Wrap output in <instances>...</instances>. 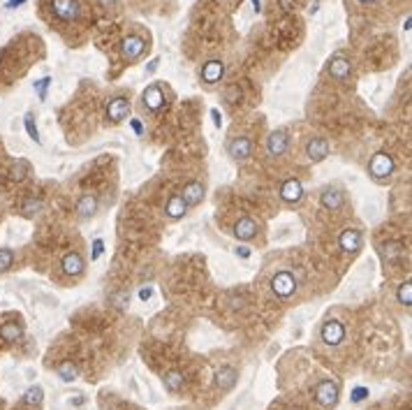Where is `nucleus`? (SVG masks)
I'll return each mask as SVG.
<instances>
[{"label": "nucleus", "mask_w": 412, "mask_h": 410, "mask_svg": "<svg viewBox=\"0 0 412 410\" xmlns=\"http://www.w3.org/2000/svg\"><path fill=\"white\" fill-rule=\"evenodd\" d=\"M345 338V325L338 320H327L322 327V341L327 345H338Z\"/></svg>", "instance_id": "obj_9"}, {"label": "nucleus", "mask_w": 412, "mask_h": 410, "mask_svg": "<svg viewBox=\"0 0 412 410\" xmlns=\"http://www.w3.org/2000/svg\"><path fill=\"white\" fill-rule=\"evenodd\" d=\"M280 2V7L285 9V12H292L294 9V0H278Z\"/></svg>", "instance_id": "obj_37"}, {"label": "nucleus", "mask_w": 412, "mask_h": 410, "mask_svg": "<svg viewBox=\"0 0 412 410\" xmlns=\"http://www.w3.org/2000/svg\"><path fill=\"white\" fill-rule=\"evenodd\" d=\"M26 0H7V9H14V7H21Z\"/></svg>", "instance_id": "obj_39"}, {"label": "nucleus", "mask_w": 412, "mask_h": 410, "mask_svg": "<svg viewBox=\"0 0 412 410\" xmlns=\"http://www.w3.org/2000/svg\"><path fill=\"white\" fill-rule=\"evenodd\" d=\"M181 197L186 199L188 209H190V206H197L204 199V186L199 183V181H190L186 188H183V195Z\"/></svg>", "instance_id": "obj_19"}, {"label": "nucleus", "mask_w": 412, "mask_h": 410, "mask_svg": "<svg viewBox=\"0 0 412 410\" xmlns=\"http://www.w3.org/2000/svg\"><path fill=\"white\" fill-rule=\"evenodd\" d=\"M329 74H331L333 79H338V82H345L350 74H352V65H350V60L345 56H333L331 63H329Z\"/></svg>", "instance_id": "obj_15"}, {"label": "nucleus", "mask_w": 412, "mask_h": 410, "mask_svg": "<svg viewBox=\"0 0 412 410\" xmlns=\"http://www.w3.org/2000/svg\"><path fill=\"white\" fill-rule=\"evenodd\" d=\"M227 151H229V156L234 158V160H246L252 153V141L248 137H236V139L229 141Z\"/></svg>", "instance_id": "obj_14"}, {"label": "nucleus", "mask_w": 412, "mask_h": 410, "mask_svg": "<svg viewBox=\"0 0 412 410\" xmlns=\"http://www.w3.org/2000/svg\"><path fill=\"white\" fill-rule=\"evenodd\" d=\"M222 74H225V65H222V60H218V58H211V60H206L202 67V82L204 83H218L220 79H222Z\"/></svg>", "instance_id": "obj_13"}, {"label": "nucleus", "mask_w": 412, "mask_h": 410, "mask_svg": "<svg viewBox=\"0 0 412 410\" xmlns=\"http://www.w3.org/2000/svg\"><path fill=\"white\" fill-rule=\"evenodd\" d=\"M28 169H30V164L26 163V160H16L12 164V169H9V179L12 181H24L28 176Z\"/></svg>", "instance_id": "obj_23"}, {"label": "nucleus", "mask_w": 412, "mask_h": 410, "mask_svg": "<svg viewBox=\"0 0 412 410\" xmlns=\"http://www.w3.org/2000/svg\"><path fill=\"white\" fill-rule=\"evenodd\" d=\"M315 399H317L320 406H324V408L336 406V401H338V385H336L333 380H322L315 389Z\"/></svg>", "instance_id": "obj_5"}, {"label": "nucleus", "mask_w": 412, "mask_h": 410, "mask_svg": "<svg viewBox=\"0 0 412 410\" xmlns=\"http://www.w3.org/2000/svg\"><path fill=\"white\" fill-rule=\"evenodd\" d=\"M368 172H371V176L375 181L389 179L394 174V158L389 156V153H385V151H378L371 158V163H368Z\"/></svg>", "instance_id": "obj_1"}, {"label": "nucleus", "mask_w": 412, "mask_h": 410, "mask_svg": "<svg viewBox=\"0 0 412 410\" xmlns=\"http://www.w3.org/2000/svg\"><path fill=\"white\" fill-rule=\"evenodd\" d=\"M232 2H239V0H232Z\"/></svg>", "instance_id": "obj_45"}, {"label": "nucleus", "mask_w": 412, "mask_h": 410, "mask_svg": "<svg viewBox=\"0 0 412 410\" xmlns=\"http://www.w3.org/2000/svg\"><path fill=\"white\" fill-rule=\"evenodd\" d=\"M165 214H167V218H171V220H181V218L188 214L186 199L181 195L169 197V199H167V206H165Z\"/></svg>", "instance_id": "obj_16"}, {"label": "nucleus", "mask_w": 412, "mask_h": 410, "mask_svg": "<svg viewBox=\"0 0 412 410\" xmlns=\"http://www.w3.org/2000/svg\"><path fill=\"white\" fill-rule=\"evenodd\" d=\"M257 222L252 220V218H248V216H243V218H239L234 225V237L239 239V241H252V239L257 237Z\"/></svg>", "instance_id": "obj_11"}, {"label": "nucleus", "mask_w": 412, "mask_h": 410, "mask_svg": "<svg viewBox=\"0 0 412 410\" xmlns=\"http://www.w3.org/2000/svg\"><path fill=\"white\" fill-rule=\"evenodd\" d=\"M165 105H167V100H165V93H162V86H158V83H153V86H148V88L144 90V107L148 109V111H160V109H165Z\"/></svg>", "instance_id": "obj_7"}, {"label": "nucleus", "mask_w": 412, "mask_h": 410, "mask_svg": "<svg viewBox=\"0 0 412 410\" xmlns=\"http://www.w3.org/2000/svg\"><path fill=\"white\" fill-rule=\"evenodd\" d=\"M113 2H118V0H100V5H105V7H111Z\"/></svg>", "instance_id": "obj_42"}, {"label": "nucleus", "mask_w": 412, "mask_h": 410, "mask_svg": "<svg viewBox=\"0 0 412 410\" xmlns=\"http://www.w3.org/2000/svg\"><path fill=\"white\" fill-rule=\"evenodd\" d=\"M60 378H63V380H74V378H77V369H74L72 364H63V366H60Z\"/></svg>", "instance_id": "obj_32"}, {"label": "nucleus", "mask_w": 412, "mask_h": 410, "mask_svg": "<svg viewBox=\"0 0 412 410\" xmlns=\"http://www.w3.org/2000/svg\"><path fill=\"white\" fill-rule=\"evenodd\" d=\"M236 255H239L241 260H248V257H250V250H248V248H243V246H239V248H236Z\"/></svg>", "instance_id": "obj_36"}, {"label": "nucleus", "mask_w": 412, "mask_h": 410, "mask_svg": "<svg viewBox=\"0 0 412 410\" xmlns=\"http://www.w3.org/2000/svg\"><path fill=\"white\" fill-rule=\"evenodd\" d=\"M14 262V253L9 250V248H0V273L2 271H7Z\"/></svg>", "instance_id": "obj_30"}, {"label": "nucleus", "mask_w": 412, "mask_h": 410, "mask_svg": "<svg viewBox=\"0 0 412 410\" xmlns=\"http://www.w3.org/2000/svg\"><path fill=\"white\" fill-rule=\"evenodd\" d=\"M211 114H213V123L220 128V125H222V116H220V111L218 109H211Z\"/></svg>", "instance_id": "obj_38"}, {"label": "nucleus", "mask_w": 412, "mask_h": 410, "mask_svg": "<svg viewBox=\"0 0 412 410\" xmlns=\"http://www.w3.org/2000/svg\"><path fill=\"white\" fill-rule=\"evenodd\" d=\"M42 396H44V394H42V387H30L24 396V403H28V406H40Z\"/></svg>", "instance_id": "obj_29"}, {"label": "nucleus", "mask_w": 412, "mask_h": 410, "mask_svg": "<svg viewBox=\"0 0 412 410\" xmlns=\"http://www.w3.org/2000/svg\"><path fill=\"white\" fill-rule=\"evenodd\" d=\"M40 211H42V199H32V197L24 199V204H21V214H24L26 218H32V216H37Z\"/></svg>", "instance_id": "obj_24"}, {"label": "nucleus", "mask_w": 412, "mask_h": 410, "mask_svg": "<svg viewBox=\"0 0 412 410\" xmlns=\"http://www.w3.org/2000/svg\"><path fill=\"white\" fill-rule=\"evenodd\" d=\"M271 290L278 299H290L297 292V278L292 271H278L271 278Z\"/></svg>", "instance_id": "obj_2"}, {"label": "nucleus", "mask_w": 412, "mask_h": 410, "mask_svg": "<svg viewBox=\"0 0 412 410\" xmlns=\"http://www.w3.org/2000/svg\"><path fill=\"white\" fill-rule=\"evenodd\" d=\"M63 271L65 276H79L83 271V257L79 253H67L63 257Z\"/></svg>", "instance_id": "obj_21"}, {"label": "nucleus", "mask_w": 412, "mask_h": 410, "mask_svg": "<svg viewBox=\"0 0 412 410\" xmlns=\"http://www.w3.org/2000/svg\"><path fill=\"white\" fill-rule=\"evenodd\" d=\"M0 334H2L5 341H16V338L24 334V329H21V325H16V322H5L2 329H0Z\"/></svg>", "instance_id": "obj_25"}, {"label": "nucleus", "mask_w": 412, "mask_h": 410, "mask_svg": "<svg viewBox=\"0 0 412 410\" xmlns=\"http://www.w3.org/2000/svg\"><path fill=\"white\" fill-rule=\"evenodd\" d=\"M338 244H340V250H343V253H357L359 246H361V234L357 230H345L338 237Z\"/></svg>", "instance_id": "obj_18"}, {"label": "nucleus", "mask_w": 412, "mask_h": 410, "mask_svg": "<svg viewBox=\"0 0 412 410\" xmlns=\"http://www.w3.org/2000/svg\"><path fill=\"white\" fill-rule=\"evenodd\" d=\"M51 12L60 21H74V19L79 17V2L77 0H54L51 2Z\"/></svg>", "instance_id": "obj_6"}, {"label": "nucleus", "mask_w": 412, "mask_h": 410, "mask_svg": "<svg viewBox=\"0 0 412 410\" xmlns=\"http://www.w3.org/2000/svg\"><path fill=\"white\" fill-rule=\"evenodd\" d=\"M320 204H322L324 209L336 211V209H340V206L345 204V195H343L338 188H327L322 195H320Z\"/></svg>", "instance_id": "obj_17"}, {"label": "nucleus", "mask_w": 412, "mask_h": 410, "mask_svg": "<svg viewBox=\"0 0 412 410\" xmlns=\"http://www.w3.org/2000/svg\"><path fill=\"white\" fill-rule=\"evenodd\" d=\"M301 197H303V188H301V181L299 179H287L280 186V199L285 204H299Z\"/></svg>", "instance_id": "obj_8"}, {"label": "nucleus", "mask_w": 412, "mask_h": 410, "mask_svg": "<svg viewBox=\"0 0 412 410\" xmlns=\"http://www.w3.org/2000/svg\"><path fill=\"white\" fill-rule=\"evenodd\" d=\"M95 214H97V199L93 195H83L79 199V204H77V216L81 220H88Z\"/></svg>", "instance_id": "obj_20"}, {"label": "nucleus", "mask_w": 412, "mask_h": 410, "mask_svg": "<svg viewBox=\"0 0 412 410\" xmlns=\"http://www.w3.org/2000/svg\"><path fill=\"white\" fill-rule=\"evenodd\" d=\"M151 295H153V290H151V287H146V290H141V292H139V297H141V299H148Z\"/></svg>", "instance_id": "obj_40"}, {"label": "nucleus", "mask_w": 412, "mask_h": 410, "mask_svg": "<svg viewBox=\"0 0 412 410\" xmlns=\"http://www.w3.org/2000/svg\"><path fill=\"white\" fill-rule=\"evenodd\" d=\"M252 9H255V12H259V0H252Z\"/></svg>", "instance_id": "obj_43"}, {"label": "nucleus", "mask_w": 412, "mask_h": 410, "mask_svg": "<svg viewBox=\"0 0 412 410\" xmlns=\"http://www.w3.org/2000/svg\"><path fill=\"white\" fill-rule=\"evenodd\" d=\"M306 156H308L310 163H320V160H324V158L329 156V141L322 139V137H313V139H308Z\"/></svg>", "instance_id": "obj_12"}, {"label": "nucleus", "mask_w": 412, "mask_h": 410, "mask_svg": "<svg viewBox=\"0 0 412 410\" xmlns=\"http://www.w3.org/2000/svg\"><path fill=\"white\" fill-rule=\"evenodd\" d=\"M364 396H368V389H364V387H357L355 394H352V401H361Z\"/></svg>", "instance_id": "obj_34"}, {"label": "nucleus", "mask_w": 412, "mask_h": 410, "mask_svg": "<svg viewBox=\"0 0 412 410\" xmlns=\"http://www.w3.org/2000/svg\"><path fill=\"white\" fill-rule=\"evenodd\" d=\"M155 67H158V58H155V60H151V63L146 65V72H153Z\"/></svg>", "instance_id": "obj_41"}, {"label": "nucleus", "mask_w": 412, "mask_h": 410, "mask_svg": "<svg viewBox=\"0 0 412 410\" xmlns=\"http://www.w3.org/2000/svg\"><path fill=\"white\" fill-rule=\"evenodd\" d=\"M359 2H375V0H359Z\"/></svg>", "instance_id": "obj_44"}, {"label": "nucleus", "mask_w": 412, "mask_h": 410, "mask_svg": "<svg viewBox=\"0 0 412 410\" xmlns=\"http://www.w3.org/2000/svg\"><path fill=\"white\" fill-rule=\"evenodd\" d=\"M32 86H35V90H37V98L44 100V98H47V88L51 86V77H44L42 82H35Z\"/></svg>", "instance_id": "obj_31"}, {"label": "nucleus", "mask_w": 412, "mask_h": 410, "mask_svg": "<svg viewBox=\"0 0 412 410\" xmlns=\"http://www.w3.org/2000/svg\"><path fill=\"white\" fill-rule=\"evenodd\" d=\"M128 114H130V100L128 98L109 100V105H107V116H109L111 123H121V121H125Z\"/></svg>", "instance_id": "obj_10"}, {"label": "nucleus", "mask_w": 412, "mask_h": 410, "mask_svg": "<svg viewBox=\"0 0 412 410\" xmlns=\"http://www.w3.org/2000/svg\"><path fill=\"white\" fill-rule=\"evenodd\" d=\"M290 151V135L285 130H275L269 135L267 139V153L271 158H280Z\"/></svg>", "instance_id": "obj_4"}, {"label": "nucleus", "mask_w": 412, "mask_h": 410, "mask_svg": "<svg viewBox=\"0 0 412 410\" xmlns=\"http://www.w3.org/2000/svg\"><path fill=\"white\" fill-rule=\"evenodd\" d=\"M396 299H398V303H403L405 308H410V303H412V283L410 280H405L403 285L398 287Z\"/></svg>", "instance_id": "obj_26"}, {"label": "nucleus", "mask_w": 412, "mask_h": 410, "mask_svg": "<svg viewBox=\"0 0 412 410\" xmlns=\"http://www.w3.org/2000/svg\"><path fill=\"white\" fill-rule=\"evenodd\" d=\"M144 51H146V40L144 37H139V35H128L121 44L123 58H128L130 63L139 60V58L144 56Z\"/></svg>", "instance_id": "obj_3"}, {"label": "nucleus", "mask_w": 412, "mask_h": 410, "mask_svg": "<svg viewBox=\"0 0 412 410\" xmlns=\"http://www.w3.org/2000/svg\"><path fill=\"white\" fill-rule=\"evenodd\" d=\"M216 383H218V387L220 389H232L234 387V383H236V371L234 369H229V366H222V369L218 371V376H216Z\"/></svg>", "instance_id": "obj_22"}, {"label": "nucleus", "mask_w": 412, "mask_h": 410, "mask_svg": "<svg viewBox=\"0 0 412 410\" xmlns=\"http://www.w3.org/2000/svg\"><path fill=\"white\" fill-rule=\"evenodd\" d=\"M102 239H95V241H93V255H90V260H97V257H100V253H102Z\"/></svg>", "instance_id": "obj_33"}, {"label": "nucleus", "mask_w": 412, "mask_h": 410, "mask_svg": "<svg viewBox=\"0 0 412 410\" xmlns=\"http://www.w3.org/2000/svg\"><path fill=\"white\" fill-rule=\"evenodd\" d=\"M24 125H26V132H28V137H30L35 144H40V132H37V123H35V118L32 114H26L24 116Z\"/></svg>", "instance_id": "obj_28"}, {"label": "nucleus", "mask_w": 412, "mask_h": 410, "mask_svg": "<svg viewBox=\"0 0 412 410\" xmlns=\"http://www.w3.org/2000/svg\"><path fill=\"white\" fill-rule=\"evenodd\" d=\"M165 385L169 387L171 392H178L183 387V376L178 371H169V373H165Z\"/></svg>", "instance_id": "obj_27"}, {"label": "nucleus", "mask_w": 412, "mask_h": 410, "mask_svg": "<svg viewBox=\"0 0 412 410\" xmlns=\"http://www.w3.org/2000/svg\"><path fill=\"white\" fill-rule=\"evenodd\" d=\"M130 125H132V130H135V135H144V125H141V121H137V118H132V121H130Z\"/></svg>", "instance_id": "obj_35"}]
</instances>
